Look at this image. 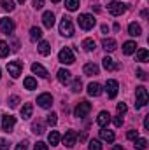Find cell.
Listing matches in <instances>:
<instances>
[{
	"label": "cell",
	"mask_w": 149,
	"mask_h": 150,
	"mask_svg": "<svg viewBox=\"0 0 149 150\" xmlns=\"http://www.w3.org/2000/svg\"><path fill=\"white\" fill-rule=\"evenodd\" d=\"M98 72H100V68L95 63H86L84 65V74L86 75H98Z\"/></svg>",
	"instance_id": "cb8c5ba5"
},
{
	"label": "cell",
	"mask_w": 149,
	"mask_h": 150,
	"mask_svg": "<svg viewBox=\"0 0 149 150\" xmlns=\"http://www.w3.org/2000/svg\"><path fill=\"white\" fill-rule=\"evenodd\" d=\"M79 0H65V7L69 9V11H77L79 9Z\"/></svg>",
	"instance_id": "836d02e7"
},
{
	"label": "cell",
	"mask_w": 149,
	"mask_h": 150,
	"mask_svg": "<svg viewBox=\"0 0 149 150\" xmlns=\"http://www.w3.org/2000/svg\"><path fill=\"white\" fill-rule=\"evenodd\" d=\"M112 150H123V147H121V145H116V147H114Z\"/></svg>",
	"instance_id": "f907efd6"
},
{
	"label": "cell",
	"mask_w": 149,
	"mask_h": 150,
	"mask_svg": "<svg viewBox=\"0 0 149 150\" xmlns=\"http://www.w3.org/2000/svg\"><path fill=\"white\" fill-rule=\"evenodd\" d=\"M90 150H102V145L98 140H91L90 142Z\"/></svg>",
	"instance_id": "8d00e7d4"
},
{
	"label": "cell",
	"mask_w": 149,
	"mask_h": 150,
	"mask_svg": "<svg viewBox=\"0 0 149 150\" xmlns=\"http://www.w3.org/2000/svg\"><path fill=\"white\" fill-rule=\"evenodd\" d=\"M34 150H49V147H47L44 142H37L35 147H34Z\"/></svg>",
	"instance_id": "b9f144b4"
},
{
	"label": "cell",
	"mask_w": 149,
	"mask_h": 150,
	"mask_svg": "<svg viewBox=\"0 0 149 150\" xmlns=\"http://www.w3.org/2000/svg\"><path fill=\"white\" fill-rule=\"evenodd\" d=\"M70 75H72V74H70L69 70H65V68L58 70V80H60V84H63V86H65V84H69V82H70V79H72Z\"/></svg>",
	"instance_id": "ac0fdd59"
},
{
	"label": "cell",
	"mask_w": 149,
	"mask_h": 150,
	"mask_svg": "<svg viewBox=\"0 0 149 150\" xmlns=\"http://www.w3.org/2000/svg\"><path fill=\"white\" fill-rule=\"evenodd\" d=\"M102 32H104V33H109V26H107V25H102Z\"/></svg>",
	"instance_id": "681fc988"
},
{
	"label": "cell",
	"mask_w": 149,
	"mask_h": 150,
	"mask_svg": "<svg viewBox=\"0 0 149 150\" xmlns=\"http://www.w3.org/2000/svg\"><path fill=\"white\" fill-rule=\"evenodd\" d=\"M0 5H2V9L7 11V12H12V11H14V4H12L11 0H0Z\"/></svg>",
	"instance_id": "d6a6232c"
},
{
	"label": "cell",
	"mask_w": 149,
	"mask_h": 150,
	"mask_svg": "<svg viewBox=\"0 0 149 150\" xmlns=\"http://www.w3.org/2000/svg\"><path fill=\"white\" fill-rule=\"evenodd\" d=\"M116 110H117V115H123V113H126V105L125 103H117Z\"/></svg>",
	"instance_id": "60d3db41"
},
{
	"label": "cell",
	"mask_w": 149,
	"mask_h": 150,
	"mask_svg": "<svg viewBox=\"0 0 149 150\" xmlns=\"http://www.w3.org/2000/svg\"><path fill=\"white\" fill-rule=\"evenodd\" d=\"M60 33L63 35V37H72L74 35V25H72V19L70 18H63L62 21H60Z\"/></svg>",
	"instance_id": "3957f363"
},
{
	"label": "cell",
	"mask_w": 149,
	"mask_h": 150,
	"mask_svg": "<svg viewBox=\"0 0 149 150\" xmlns=\"http://www.w3.org/2000/svg\"><path fill=\"white\" fill-rule=\"evenodd\" d=\"M32 112H34V105L32 103H25L21 107V117L23 119H30L32 117Z\"/></svg>",
	"instance_id": "603a6c76"
},
{
	"label": "cell",
	"mask_w": 149,
	"mask_h": 150,
	"mask_svg": "<svg viewBox=\"0 0 149 150\" xmlns=\"http://www.w3.org/2000/svg\"><path fill=\"white\" fill-rule=\"evenodd\" d=\"M100 138H102L104 142H107V143H112L116 136H114V131L107 129V127H102V131H100Z\"/></svg>",
	"instance_id": "e0dca14e"
},
{
	"label": "cell",
	"mask_w": 149,
	"mask_h": 150,
	"mask_svg": "<svg viewBox=\"0 0 149 150\" xmlns=\"http://www.w3.org/2000/svg\"><path fill=\"white\" fill-rule=\"evenodd\" d=\"M14 124H16V117L14 115H4L2 117V129L5 131V133H11L12 131V127H14Z\"/></svg>",
	"instance_id": "30bf717a"
},
{
	"label": "cell",
	"mask_w": 149,
	"mask_h": 150,
	"mask_svg": "<svg viewBox=\"0 0 149 150\" xmlns=\"http://www.w3.org/2000/svg\"><path fill=\"white\" fill-rule=\"evenodd\" d=\"M32 131H34V133H35V134H42V133H44V126H42V122H34V124H32Z\"/></svg>",
	"instance_id": "e575fe53"
},
{
	"label": "cell",
	"mask_w": 149,
	"mask_h": 150,
	"mask_svg": "<svg viewBox=\"0 0 149 150\" xmlns=\"http://www.w3.org/2000/svg\"><path fill=\"white\" fill-rule=\"evenodd\" d=\"M107 11H109V14H112V16H121V14L126 12V4L114 0V2H111V4L107 5Z\"/></svg>",
	"instance_id": "5b68a950"
},
{
	"label": "cell",
	"mask_w": 149,
	"mask_h": 150,
	"mask_svg": "<svg viewBox=\"0 0 149 150\" xmlns=\"http://www.w3.org/2000/svg\"><path fill=\"white\" fill-rule=\"evenodd\" d=\"M0 150H9V142L0 138Z\"/></svg>",
	"instance_id": "7bdbcfd3"
},
{
	"label": "cell",
	"mask_w": 149,
	"mask_h": 150,
	"mask_svg": "<svg viewBox=\"0 0 149 150\" xmlns=\"http://www.w3.org/2000/svg\"><path fill=\"white\" fill-rule=\"evenodd\" d=\"M18 103H19V98H18V96H11V98H9V107H11V108H16Z\"/></svg>",
	"instance_id": "f35d334b"
},
{
	"label": "cell",
	"mask_w": 149,
	"mask_h": 150,
	"mask_svg": "<svg viewBox=\"0 0 149 150\" xmlns=\"http://www.w3.org/2000/svg\"><path fill=\"white\" fill-rule=\"evenodd\" d=\"M16 150H27V142H21L16 145Z\"/></svg>",
	"instance_id": "7dc6e473"
},
{
	"label": "cell",
	"mask_w": 149,
	"mask_h": 150,
	"mask_svg": "<svg viewBox=\"0 0 149 150\" xmlns=\"http://www.w3.org/2000/svg\"><path fill=\"white\" fill-rule=\"evenodd\" d=\"M23 84H25V89H28V91L37 89V80H35L34 77H27V79L23 80Z\"/></svg>",
	"instance_id": "4316f807"
},
{
	"label": "cell",
	"mask_w": 149,
	"mask_h": 150,
	"mask_svg": "<svg viewBox=\"0 0 149 150\" xmlns=\"http://www.w3.org/2000/svg\"><path fill=\"white\" fill-rule=\"evenodd\" d=\"M75 140H77V133H75V131H67V133L63 134V143H65V147H69V149H72L75 145Z\"/></svg>",
	"instance_id": "7c38bea8"
},
{
	"label": "cell",
	"mask_w": 149,
	"mask_h": 150,
	"mask_svg": "<svg viewBox=\"0 0 149 150\" xmlns=\"http://www.w3.org/2000/svg\"><path fill=\"white\" fill-rule=\"evenodd\" d=\"M21 70H23V63L21 61H11L7 63V72L12 79H18L21 75Z\"/></svg>",
	"instance_id": "52a82bcc"
},
{
	"label": "cell",
	"mask_w": 149,
	"mask_h": 150,
	"mask_svg": "<svg viewBox=\"0 0 149 150\" xmlns=\"http://www.w3.org/2000/svg\"><path fill=\"white\" fill-rule=\"evenodd\" d=\"M88 94H90V96H100V94H102V86H100L98 82L88 84Z\"/></svg>",
	"instance_id": "9a60e30c"
},
{
	"label": "cell",
	"mask_w": 149,
	"mask_h": 150,
	"mask_svg": "<svg viewBox=\"0 0 149 150\" xmlns=\"http://www.w3.org/2000/svg\"><path fill=\"white\" fill-rule=\"evenodd\" d=\"M47 142H49V145H58L60 143V133L58 131H51L49 133V136H47Z\"/></svg>",
	"instance_id": "f1b7e54d"
},
{
	"label": "cell",
	"mask_w": 149,
	"mask_h": 150,
	"mask_svg": "<svg viewBox=\"0 0 149 150\" xmlns=\"http://www.w3.org/2000/svg\"><path fill=\"white\" fill-rule=\"evenodd\" d=\"M135 58H137V61H142V63H146V61L149 59V52H148V49H144V47L137 49V54H135Z\"/></svg>",
	"instance_id": "d4e9b609"
},
{
	"label": "cell",
	"mask_w": 149,
	"mask_h": 150,
	"mask_svg": "<svg viewBox=\"0 0 149 150\" xmlns=\"http://www.w3.org/2000/svg\"><path fill=\"white\" fill-rule=\"evenodd\" d=\"M42 23H44V26L46 28H53L54 26V14L51 12V11H46L44 14H42Z\"/></svg>",
	"instance_id": "4fadbf2b"
},
{
	"label": "cell",
	"mask_w": 149,
	"mask_h": 150,
	"mask_svg": "<svg viewBox=\"0 0 149 150\" xmlns=\"http://www.w3.org/2000/svg\"><path fill=\"white\" fill-rule=\"evenodd\" d=\"M58 59H60V63H63V65H72L75 61V56H74V52H72L70 47H63V49L60 51V54H58Z\"/></svg>",
	"instance_id": "277c9868"
},
{
	"label": "cell",
	"mask_w": 149,
	"mask_h": 150,
	"mask_svg": "<svg viewBox=\"0 0 149 150\" xmlns=\"http://www.w3.org/2000/svg\"><path fill=\"white\" fill-rule=\"evenodd\" d=\"M102 65H104V68H105V70H109V72L117 68V65L114 63V59H112V58H109V56H105V58L102 59Z\"/></svg>",
	"instance_id": "484cf974"
},
{
	"label": "cell",
	"mask_w": 149,
	"mask_h": 150,
	"mask_svg": "<svg viewBox=\"0 0 149 150\" xmlns=\"http://www.w3.org/2000/svg\"><path fill=\"white\" fill-rule=\"evenodd\" d=\"M40 37H42V30H40L39 26H34V28L30 30V40H32V42H37V40H40Z\"/></svg>",
	"instance_id": "f546056e"
},
{
	"label": "cell",
	"mask_w": 149,
	"mask_h": 150,
	"mask_svg": "<svg viewBox=\"0 0 149 150\" xmlns=\"http://www.w3.org/2000/svg\"><path fill=\"white\" fill-rule=\"evenodd\" d=\"M144 129H149V115H146L144 119Z\"/></svg>",
	"instance_id": "c3c4849f"
},
{
	"label": "cell",
	"mask_w": 149,
	"mask_h": 150,
	"mask_svg": "<svg viewBox=\"0 0 149 150\" xmlns=\"http://www.w3.org/2000/svg\"><path fill=\"white\" fill-rule=\"evenodd\" d=\"M135 51H137V44L133 40H128V42L123 44V52L125 54H133Z\"/></svg>",
	"instance_id": "44dd1931"
},
{
	"label": "cell",
	"mask_w": 149,
	"mask_h": 150,
	"mask_svg": "<svg viewBox=\"0 0 149 150\" xmlns=\"http://www.w3.org/2000/svg\"><path fill=\"white\" fill-rule=\"evenodd\" d=\"M34 7L35 9H42L44 7V0H34Z\"/></svg>",
	"instance_id": "bcb514c9"
},
{
	"label": "cell",
	"mask_w": 149,
	"mask_h": 150,
	"mask_svg": "<svg viewBox=\"0 0 149 150\" xmlns=\"http://www.w3.org/2000/svg\"><path fill=\"white\" fill-rule=\"evenodd\" d=\"M135 98H137V108H142V107H146V105H148L149 94H148V91H146V87H144V86L135 87Z\"/></svg>",
	"instance_id": "6da1fadb"
},
{
	"label": "cell",
	"mask_w": 149,
	"mask_h": 150,
	"mask_svg": "<svg viewBox=\"0 0 149 150\" xmlns=\"http://www.w3.org/2000/svg\"><path fill=\"white\" fill-rule=\"evenodd\" d=\"M9 44L7 42H4V40H0V58H5V56H9Z\"/></svg>",
	"instance_id": "1f68e13d"
},
{
	"label": "cell",
	"mask_w": 149,
	"mask_h": 150,
	"mask_svg": "<svg viewBox=\"0 0 149 150\" xmlns=\"http://www.w3.org/2000/svg\"><path fill=\"white\" fill-rule=\"evenodd\" d=\"M112 120H114V126H117V127H119V126H123V117H121V115H117V117H114Z\"/></svg>",
	"instance_id": "ee69618b"
},
{
	"label": "cell",
	"mask_w": 149,
	"mask_h": 150,
	"mask_svg": "<svg viewBox=\"0 0 149 150\" xmlns=\"http://www.w3.org/2000/svg\"><path fill=\"white\" fill-rule=\"evenodd\" d=\"M18 2H19V4H25V2H27V0H18Z\"/></svg>",
	"instance_id": "816d5d0a"
},
{
	"label": "cell",
	"mask_w": 149,
	"mask_h": 150,
	"mask_svg": "<svg viewBox=\"0 0 149 150\" xmlns=\"http://www.w3.org/2000/svg\"><path fill=\"white\" fill-rule=\"evenodd\" d=\"M39 52H40L42 56H49V54H51V45H49V42L40 40V42H39Z\"/></svg>",
	"instance_id": "7402d4cb"
},
{
	"label": "cell",
	"mask_w": 149,
	"mask_h": 150,
	"mask_svg": "<svg viewBox=\"0 0 149 150\" xmlns=\"http://www.w3.org/2000/svg\"><path fill=\"white\" fill-rule=\"evenodd\" d=\"M32 72L35 75H39V77H42V79H47V77H49L47 70H46L40 63H34V65H32Z\"/></svg>",
	"instance_id": "2e32d148"
},
{
	"label": "cell",
	"mask_w": 149,
	"mask_h": 150,
	"mask_svg": "<svg viewBox=\"0 0 149 150\" xmlns=\"http://www.w3.org/2000/svg\"><path fill=\"white\" fill-rule=\"evenodd\" d=\"M81 45H82V49H84V51H95V47H97V44H95V40H93V38H84Z\"/></svg>",
	"instance_id": "83f0119b"
},
{
	"label": "cell",
	"mask_w": 149,
	"mask_h": 150,
	"mask_svg": "<svg viewBox=\"0 0 149 150\" xmlns=\"http://www.w3.org/2000/svg\"><path fill=\"white\" fill-rule=\"evenodd\" d=\"M137 77H139L140 80H148V74L142 72V70H137Z\"/></svg>",
	"instance_id": "f6af8a7d"
},
{
	"label": "cell",
	"mask_w": 149,
	"mask_h": 150,
	"mask_svg": "<svg viewBox=\"0 0 149 150\" xmlns=\"http://www.w3.org/2000/svg\"><path fill=\"white\" fill-rule=\"evenodd\" d=\"M135 142V149L137 150H146L148 149V140L146 138H137V140H133Z\"/></svg>",
	"instance_id": "4dcf8cb0"
},
{
	"label": "cell",
	"mask_w": 149,
	"mask_h": 150,
	"mask_svg": "<svg viewBox=\"0 0 149 150\" xmlns=\"http://www.w3.org/2000/svg\"><path fill=\"white\" fill-rule=\"evenodd\" d=\"M56 117H58L56 113H54V112H51L49 115H47V124H49V126H54V124H56V120H58Z\"/></svg>",
	"instance_id": "74e56055"
},
{
	"label": "cell",
	"mask_w": 149,
	"mask_h": 150,
	"mask_svg": "<svg viewBox=\"0 0 149 150\" xmlns=\"http://www.w3.org/2000/svg\"><path fill=\"white\" fill-rule=\"evenodd\" d=\"M128 33H130L132 37H140V35H142L140 25H139V23H130V25H128Z\"/></svg>",
	"instance_id": "d6986e66"
},
{
	"label": "cell",
	"mask_w": 149,
	"mask_h": 150,
	"mask_svg": "<svg viewBox=\"0 0 149 150\" xmlns=\"http://www.w3.org/2000/svg\"><path fill=\"white\" fill-rule=\"evenodd\" d=\"M14 28H16V25H14V21L11 18H2L0 19V30H2V33L9 35V33L14 32Z\"/></svg>",
	"instance_id": "ba28073f"
},
{
	"label": "cell",
	"mask_w": 149,
	"mask_h": 150,
	"mask_svg": "<svg viewBox=\"0 0 149 150\" xmlns=\"http://www.w3.org/2000/svg\"><path fill=\"white\" fill-rule=\"evenodd\" d=\"M51 2H54V4H58V2H62V0H51Z\"/></svg>",
	"instance_id": "f5cc1de1"
},
{
	"label": "cell",
	"mask_w": 149,
	"mask_h": 150,
	"mask_svg": "<svg viewBox=\"0 0 149 150\" xmlns=\"http://www.w3.org/2000/svg\"><path fill=\"white\" fill-rule=\"evenodd\" d=\"M81 87H82V84H81V80H79V79L72 82V91H74V93H81Z\"/></svg>",
	"instance_id": "ab89813d"
},
{
	"label": "cell",
	"mask_w": 149,
	"mask_h": 150,
	"mask_svg": "<svg viewBox=\"0 0 149 150\" xmlns=\"http://www.w3.org/2000/svg\"><path fill=\"white\" fill-rule=\"evenodd\" d=\"M102 47H104L107 52H112V51H116L117 44H116L114 38H104V40H102Z\"/></svg>",
	"instance_id": "ffe728a7"
},
{
	"label": "cell",
	"mask_w": 149,
	"mask_h": 150,
	"mask_svg": "<svg viewBox=\"0 0 149 150\" xmlns=\"http://www.w3.org/2000/svg\"><path fill=\"white\" fill-rule=\"evenodd\" d=\"M90 112H91V103L84 100V101L77 103V107H75V110H74V115L81 119V117H86V115H88Z\"/></svg>",
	"instance_id": "8992f818"
},
{
	"label": "cell",
	"mask_w": 149,
	"mask_h": 150,
	"mask_svg": "<svg viewBox=\"0 0 149 150\" xmlns=\"http://www.w3.org/2000/svg\"><path fill=\"white\" fill-rule=\"evenodd\" d=\"M111 122V113L109 112H100L98 117H97V124L100 127H107V124Z\"/></svg>",
	"instance_id": "5bb4252c"
},
{
	"label": "cell",
	"mask_w": 149,
	"mask_h": 150,
	"mask_svg": "<svg viewBox=\"0 0 149 150\" xmlns=\"http://www.w3.org/2000/svg\"><path fill=\"white\" fill-rule=\"evenodd\" d=\"M37 105L40 107V108H51V105H53V96H51L49 93H42V94H39Z\"/></svg>",
	"instance_id": "9c48e42d"
},
{
	"label": "cell",
	"mask_w": 149,
	"mask_h": 150,
	"mask_svg": "<svg viewBox=\"0 0 149 150\" xmlns=\"http://www.w3.org/2000/svg\"><path fill=\"white\" fill-rule=\"evenodd\" d=\"M77 23H79V26H81L82 30H91V28L95 26L97 19L93 18V14H79Z\"/></svg>",
	"instance_id": "7a4b0ae2"
},
{
	"label": "cell",
	"mask_w": 149,
	"mask_h": 150,
	"mask_svg": "<svg viewBox=\"0 0 149 150\" xmlns=\"http://www.w3.org/2000/svg\"><path fill=\"white\" fill-rule=\"evenodd\" d=\"M0 77H2V72H0Z\"/></svg>",
	"instance_id": "db71d44e"
},
{
	"label": "cell",
	"mask_w": 149,
	"mask_h": 150,
	"mask_svg": "<svg viewBox=\"0 0 149 150\" xmlns=\"http://www.w3.org/2000/svg\"><path fill=\"white\" fill-rule=\"evenodd\" d=\"M105 91H107V96H109V98H116V94H117V91H119V84H117L116 80H107Z\"/></svg>",
	"instance_id": "8fae6325"
},
{
	"label": "cell",
	"mask_w": 149,
	"mask_h": 150,
	"mask_svg": "<svg viewBox=\"0 0 149 150\" xmlns=\"http://www.w3.org/2000/svg\"><path fill=\"white\" fill-rule=\"evenodd\" d=\"M126 138H128V140H137V138H139V131H137V129H130V131L126 133Z\"/></svg>",
	"instance_id": "d590c367"
}]
</instances>
